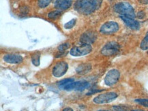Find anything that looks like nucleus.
<instances>
[{"label":"nucleus","mask_w":148,"mask_h":111,"mask_svg":"<svg viewBox=\"0 0 148 111\" xmlns=\"http://www.w3.org/2000/svg\"><path fill=\"white\" fill-rule=\"evenodd\" d=\"M102 0H77L74 5V8L80 14L88 15L96 10Z\"/></svg>","instance_id":"nucleus-1"},{"label":"nucleus","mask_w":148,"mask_h":111,"mask_svg":"<svg viewBox=\"0 0 148 111\" xmlns=\"http://www.w3.org/2000/svg\"><path fill=\"white\" fill-rule=\"evenodd\" d=\"M115 12L120 15V16H124L128 18L134 19L136 17L135 12L133 7L129 3L119 2L114 6Z\"/></svg>","instance_id":"nucleus-2"},{"label":"nucleus","mask_w":148,"mask_h":111,"mask_svg":"<svg viewBox=\"0 0 148 111\" xmlns=\"http://www.w3.org/2000/svg\"><path fill=\"white\" fill-rule=\"evenodd\" d=\"M117 97H118V94L115 92H107V93H101L98 96L95 97L93 101L95 104H109L117 99Z\"/></svg>","instance_id":"nucleus-3"},{"label":"nucleus","mask_w":148,"mask_h":111,"mask_svg":"<svg viewBox=\"0 0 148 111\" xmlns=\"http://www.w3.org/2000/svg\"><path fill=\"white\" fill-rule=\"evenodd\" d=\"M119 49H120V46L119 43L115 41H111L107 43L102 47L100 52L105 56H111L117 54L119 51Z\"/></svg>","instance_id":"nucleus-4"},{"label":"nucleus","mask_w":148,"mask_h":111,"mask_svg":"<svg viewBox=\"0 0 148 111\" xmlns=\"http://www.w3.org/2000/svg\"><path fill=\"white\" fill-rule=\"evenodd\" d=\"M92 45H89V44H81V45L80 46L73 47L70 51V53L73 56L79 57L89 54V53L92 52Z\"/></svg>","instance_id":"nucleus-5"},{"label":"nucleus","mask_w":148,"mask_h":111,"mask_svg":"<svg viewBox=\"0 0 148 111\" xmlns=\"http://www.w3.org/2000/svg\"><path fill=\"white\" fill-rule=\"evenodd\" d=\"M120 78V72L117 69H113L109 71L104 78V83L108 87H112L115 85L119 81Z\"/></svg>","instance_id":"nucleus-6"},{"label":"nucleus","mask_w":148,"mask_h":111,"mask_svg":"<svg viewBox=\"0 0 148 111\" xmlns=\"http://www.w3.org/2000/svg\"><path fill=\"white\" fill-rule=\"evenodd\" d=\"M119 26L115 22H108L104 23L100 29V32L104 35H110L118 31Z\"/></svg>","instance_id":"nucleus-7"},{"label":"nucleus","mask_w":148,"mask_h":111,"mask_svg":"<svg viewBox=\"0 0 148 111\" xmlns=\"http://www.w3.org/2000/svg\"><path fill=\"white\" fill-rule=\"evenodd\" d=\"M68 69V65L65 61L57 62L52 69L53 76L56 78H60L65 75Z\"/></svg>","instance_id":"nucleus-8"},{"label":"nucleus","mask_w":148,"mask_h":111,"mask_svg":"<svg viewBox=\"0 0 148 111\" xmlns=\"http://www.w3.org/2000/svg\"><path fill=\"white\" fill-rule=\"evenodd\" d=\"M90 85L89 82L85 81L72 82L64 88L66 91H83L87 89Z\"/></svg>","instance_id":"nucleus-9"},{"label":"nucleus","mask_w":148,"mask_h":111,"mask_svg":"<svg viewBox=\"0 0 148 111\" xmlns=\"http://www.w3.org/2000/svg\"><path fill=\"white\" fill-rule=\"evenodd\" d=\"M97 39V34L93 31H87L81 35L80 41L82 44L91 45Z\"/></svg>","instance_id":"nucleus-10"},{"label":"nucleus","mask_w":148,"mask_h":111,"mask_svg":"<svg viewBox=\"0 0 148 111\" xmlns=\"http://www.w3.org/2000/svg\"><path fill=\"white\" fill-rule=\"evenodd\" d=\"M3 60L9 64H19L23 60V58L19 54L15 53H8L3 56Z\"/></svg>","instance_id":"nucleus-11"},{"label":"nucleus","mask_w":148,"mask_h":111,"mask_svg":"<svg viewBox=\"0 0 148 111\" xmlns=\"http://www.w3.org/2000/svg\"><path fill=\"white\" fill-rule=\"evenodd\" d=\"M73 4V0H56L55 1V8L59 10H66L71 8Z\"/></svg>","instance_id":"nucleus-12"},{"label":"nucleus","mask_w":148,"mask_h":111,"mask_svg":"<svg viewBox=\"0 0 148 111\" xmlns=\"http://www.w3.org/2000/svg\"><path fill=\"white\" fill-rule=\"evenodd\" d=\"M120 18L122 19L124 24L126 25L128 28L133 30H138L140 28V24L137 21L134 19L128 18L124 16H120Z\"/></svg>","instance_id":"nucleus-13"},{"label":"nucleus","mask_w":148,"mask_h":111,"mask_svg":"<svg viewBox=\"0 0 148 111\" xmlns=\"http://www.w3.org/2000/svg\"><path fill=\"white\" fill-rule=\"evenodd\" d=\"M92 66L90 64H82L80 65L77 69V74H80V75H84L85 74H88L90 71Z\"/></svg>","instance_id":"nucleus-14"},{"label":"nucleus","mask_w":148,"mask_h":111,"mask_svg":"<svg viewBox=\"0 0 148 111\" xmlns=\"http://www.w3.org/2000/svg\"><path fill=\"white\" fill-rule=\"evenodd\" d=\"M40 56L41 53L39 51H36V52L32 53L31 56V60L32 64L34 66L38 67L40 64Z\"/></svg>","instance_id":"nucleus-15"},{"label":"nucleus","mask_w":148,"mask_h":111,"mask_svg":"<svg viewBox=\"0 0 148 111\" xmlns=\"http://www.w3.org/2000/svg\"><path fill=\"white\" fill-rule=\"evenodd\" d=\"M74 81H75V80H74L73 78H66V79L62 80L61 81L59 82L58 83V86L60 89H64V88L65 87L66 85Z\"/></svg>","instance_id":"nucleus-16"},{"label":"nucleus","mask_w":148,"mask_h":111,"mask_svg":"<svg viewBox=\"0 0 148 111\" xmlns=\"http://www.w3.org/2000/svg\"><path fill=\"white\" fill-rule=\"evenodd\" d=\"M140 48L143 51L148 50V31L140 44Z\"/></svg>","instance_id":"nucleus-17"},{"label":"nucleus","mask_w":148,"mask_h":111,"mask_svg":"<svg viewBox=\"0 0 148 111\" xmlns=\"http://www.w3.org/2000/svg\"><path fill=\"white\" fill-rule=\"evenodd\" d=\"M62 11L59 10L51 11L48 14V18L51 19H56L59 18L62 15Z\"/></svg>","instance_id":"nucleus-18"},{"label":"nucleus","mask_w":148,"mask_h":111,"mask_svg":"<svg viewBox=\"0 0 148 111\" xmlns=\"http://www.w3.org/2000/svg\"><path fill=\"white\" fill-rule=\"evenodd\" d=\"M70 47H71V44L69 43H64L63 44H61L58 48V51L62 53H67L66 50L69 49Z\"/></svg>","instance_id":"nucleus-19"},{"label":"nucleus","mask_w":148,"mask_h":111,"mask_svg":"<svg viewBox=\"0 0 148 111\" xmlns=\"http://www.w3.org/2000/svg\"><path fill=\"white\" fill-rule=\"evenodd\" d=\"M52 0H38V5L41 8H45L50 4Z\"/></svg>","instance_id":"nucleus-20"},{"label":"nucleus","mask_w":148,"mask_h":111,"mask_svg":"<svg viewBox=\"0 0 148 111\" xmlns=\"http://www.w3.org/2000/svg\"><path fill=\"white\" fill-rule=\"evenodd\" d=\"M134 101L141 106L148 108V99H136Z\"/></svg>","instance_id":"nucleus-21"},{"label":"nucleus","mask_w":148,"mask_h":111,"mask_svg":"<svg viewBox=\"0 0 148 111\" xmlns=\"http://www.w3.org/2000/svg\"><path fill=\"white\" fill-rule=\"evenodd\" d=\"M75 24H76V19H73L71 20L70 22L66 23V24H64V28L67 30L71 29V28H73V27L75 26Z\"/></svg>","instance_id":"nucleus-22"},{"label":"nucleus","mask_w":148,"mask_h":111,"mask_svg":"<svg viewBox=\"0 0 148 111\" xmlns=\"http://www.w3.org/2000/svg\"><path fill=\"white\" fill-rule=\"evenodd\" d=\"M136 17L138 19H143L144 17H145V13L144 12V11H139V12H138L137 15H136Z\"/></svg>","instance_id":"nucleus-23"},{"label":"nucleus","mask_w":148,"mask_h":111,"mask_svg":"<svg viewBox=\"0 0 148 111\" xmlns=\"http://www.w3.org/2000/svg\"><path fill=\"white\" fill-rule=\"evenodd\" d=\"M113 108L115 109V111H126V108L124 106H114Z\"/></svg>","instance_id":"nucleus-24"},{"label":"nucleus","mask_w":148,"mask_h":111,"mask_svg":"<svg viewBox=\"0 0 148 111\" xmlns=\"http://www.w3.org/2000/svg\"><path fill=\"white\" fill-rule=\"evenodd\" d=\"M138 2L140 3H142V4L147 5L148 4V0H138Z\"/></svg>","instance_id":"nucleus-25"},{"label":"nucleus","mask_w":148,"mask_h":111,"mask_svg":"<svg viewBox=\"0 0 148 111\" xmlns=\"http://www.w3.org/2000/svg\"><path fill=\"white\" fill-rule=\"evenodd\" d=\"M62 111H74L73 108H71V107H66V108H64Z\"/></svg>","instance_id":"nucleus-26"},{"label":"nucleus","mask_w":148,"mask_h":111,"mask_svg":"<svg viewBox=\"0 0 148 111\" xmlns=\"http://www.w3.org/2000/svg\"><path fill=\"white\" fill-rule=\"evenodd\" d=\"M131 111H145V110H141V109H134V110H132Z\"/></svg>","instance_id":"nucleus-27"},{"label":"nucleus","mask_w":148,"mask_h":111,"mask_svg":"<svg viewBox=\"0 0 148 111\" xmlns=\"http://www.w3.org/2000/svg\"><path fill=\"white\" fill-rule=\"evenodd\" d=\"M97 111H110V110H98Z\"/></svg>","instance_id":"nucleus-28"},{"label":"nucleus","mask_w":148,"mask_h":111,"mask_svg":"<svg viewBox=\"0 0 148 111\" xmlns=\"http://www.w3.org/2000/svg\"><path fill=\"white\" fill-rule=\"evenodd\" d=\"M147 53H148V51H147Z\"/></svg>","instance_id":"nucleus-29"}]
</instances>
